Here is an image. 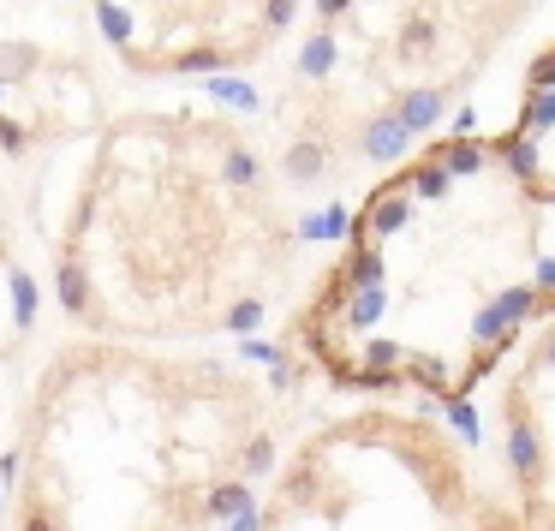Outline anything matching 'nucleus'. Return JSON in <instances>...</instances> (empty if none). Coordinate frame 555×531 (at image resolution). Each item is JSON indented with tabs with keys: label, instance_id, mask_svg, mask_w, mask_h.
<instances>
[{
	"label": "nucleus",
	"instance_id": "obj_15",
	"mask_svg": "<svg viewBox=\"0 0 555 531\" xmlns=\"http://www.w3.org/2000/svg\"><path fill=\"white\" fill-rule=\"evenodd\" d=\"M18 531H61V526H54V514H49V507H30V514H25V526H18Z\"/></svg>",
	"mask_w": 555,
	"mask_h": 531
},
{
	"label": "nucleus",
	"instance_id": "obj_3",
	"mask_svg": "<svg viewBox=\"0 0 555 531\" xmlns=\"http://www.w3.org/2000/svg\"><path fill=\"white\" fill-rule=\"evenodd\" d=\"M531 7L538 0H347L340 18L311 25L335 49L323 85L359 66L383 90V108L371 120H395L406 138H418L526 25Z\"/></svg>",
	"mask_w": 555,
	"mask_h": 531
},
{
	"label": "nucleus",
	"instance_id": "obj_9",
	"mask_svg": "<svg viewBox=\"0 0 555 531\" xmlns=\"http://www.w3.org/2000/svg\"><path fill=\"white\" fill-rule=\"evenodd\" d=\"M269 471H275V436H269V430L245 436V448H240V478H269Z\"/></svg>",
	"mask_w": 555,
	"mask_h": 531
},
{
	"label": "nucleus",
	"instance_id": "obj_17",
	"mask_svg": "<svg viewBox=\"0 0 555 531\" xmlns=\"http://www.w3.org/2000/svg\"><path fill=\"white\" fill-rule=\"evenodd\" d=\"M7 495H13V483H0V514H7Z\"/></svg>",
	"mask_w": 555,
	"mask_h": 531
},
{
	"label": "nucleus",
	"instance_id": "obj_4",
	"mask_svg": "<svg viewBox=\"0 0 555 531\" xmlns=\"http://www.w3.org/2000/svg\"><path fill=\"white\" fill-rule=\"evenodd\" d=\"M305 0H90L108 49L138 73L221 78L269 54Z\"/></svg>",
	"mask_w": 555,
	"mask_h": 531
},
{
	"label": "nucleus",
	"instance_id": "obj_6",
	"mask_svg": "<svg viewBox=\"0 0 555 531\" xmlns=\"http://www.w3.org/2000/svg\"><path fill=\"white\" fill-rule=\"evenodd\" d=\"M245 507H257L251 478H221V483H209V490H204V519H209V526H228L233 514H245Z\"/></svg>",
	"mask_w": 555,
	"mask_h": 531
},
{
	"label": "nucleus",
	"instance_id": "obj_13",
	"mask_svg": "<svg viewBox=\"0 0 555 531\" xmlns=\"http://www.w3.org/2000/svg\"><path fill=\"white\" fill-rule=\"evenodd\" d=\"M30 144H37V138H30L18 120H7V114H0V150H7L13 161H25V156H30Z\"/></svg>",
	"mask_w": 555,
	"mask_h": 531
},
{
	"label": "nucleus",
	"instance_id": "obj_11",
	"mask_svg": "<svg viewBox=\"0 0 555 531\" xmlns=\"http://www.w3.org/2000/svg\"><path fill=\"white\" fill-rule=\"evenodd\" d=\"M209 96H216V102H228V108H240V114H257V90L245 85L240 73H221V78H209Z\"/></svg>",
	"mask_w": 555,
	"mask_h": 531
},
{
	"label": "nucleus",
	"instance_id": "obj_10",
	"mask_svg": "<svg viewBox=\"0 0 555 531\" xmlns=\"http://www.w3.org/2000/svg\"><path fill=\"white\" fill-rule=\"evenodd\" d=\"M37 305H42V293H37V275H25V269H13V323H18V335H30V328H37Z\"/></svg>",
	"mask_w": 555,
	"mask_h": 531
},
{
	"label": "nucleus",
	"instance_id": "obj_14",
	"mask_svg": "<svg viewBox=\"0 0 555 531\" xmlns=\"http://www.w3.org/2000/svg\"><path fill=\"white\" fill-rule=\"evenodd\" d=\"M240 359L245 364H275L281 347H269V340H257V335H240Z\"/></svg>",
	"mask_w": 555,
	"mask_h": 531
},
{
	"label": "nucleus",
	"instance_id": "obj_18",
	"mask_svg": "<svg viewBox=\"0 0 555 531\" xmlns=\"http://www.w3.org/2000/svg\"><path fill=\"white\" fill-rule=\"evenodd\" d=\"M0 108H7V78H0Z\"/></svg>",
	"mask_w": 555,
	"mask_h": 531
},
{
	"label": "nucleus",
	"instance_id": "obj_2",
	"mask_svg": "<svg viewBox=\"0 0 555 531\" xmlns=\"http://www.w3.org/2000/svg\"><path fill=\"white\" fill-rule=\"evenodd\" d=\"M263 531H538L424 412H359L281 471Z\"/></svg>",
	"mask_w": 555,
	"mask_h": 531
},
{
	"label": "nucleus",
	"instance_id": "obj_12",
	"mask_svg": "<svg viewBox=\"0 0 555 531\" xmlns=\"http://www.w3.org/2000/svg\"><path fill=\"white\" fill-rule=\"evenodd\" d=\"M257 323H263V299H240V305H228V316H221L228 335H257Z\"/></svg>",
	"mask_w": 555,
	"mask_h": 531
},
{
	"label": "nucleus",
	"instance_id": "obj_5",
	"mask_svg": "<svg viewBox=\"0 0 555 531\" xmlns=\"http://www.w3.org/2000/svg\"><path fill=\"white\" fill-rule=\"evenodd\" d=\"M507 495L538 531H555V316L538 323L502 376Z\"/></svg>",
	"mask_w": 555,
	"mask_h": 531
},
{
	"label": "nucleus",
	"instance_id": "obj_7",
	"mask_svg": "<svg viewBox=\"0 0 555 531\" xmlns=\"http://www.w3.org/2000/svg\"><path fill=\"white\" fill-rule=\"evenodd\" d=\"M54 299H61L66 316H90V275H85V263L66 257V263L54 269Z\"/></svg>",
	"mask_w": 555,
	"mask_h": 531
},
{
	"label": "nucleus",
	"instance_id": "obj_16",
	"mask_svg": "<svg viewBox=\"0 0 555 531\" xmlns=\"http://www.w3.org/2000/svg\"><path fill=\"white\" fill-rule=\"evenodd\" d=\"M18 466H25V454H18V448H13V454H0V483H18Z\"/></svg>",
	"mask_w": 555,
	"mask_h": 531
},
{
	"label": "nucleus",
	"instance_id": "obj_8",
	"mask_svg": "<svg viewBox=\"0 0 555 531\" xmlns=\"http://www.w3.org/2000/svg\"><path fill=\"white\" fill-rule=\"evenodd\" d=\"M323 168H328V150L317 144V138H299V144L287 150V180L311 185V180H323Z\"/></svg>",
	"mask_w": 555,
	"mask_h": 531
},
{
	"label": "nucleus",
	"instance_id": "obj_1",
	"mask_svg": "<svg viewBox=\"0 0 555 531\" xmlns=\"http://www.w3.org/2000/svg\"><path fill=\"white\" fill-rule=\"evenodd\" d=\"M555 316V42L526 66L502 132L472 114L347 216L340 263L299 311L305 359L359 394L466 406Z\"/></svg>",
	"mask_w": 555,
	"mask_h": 531
}]
</instances>
